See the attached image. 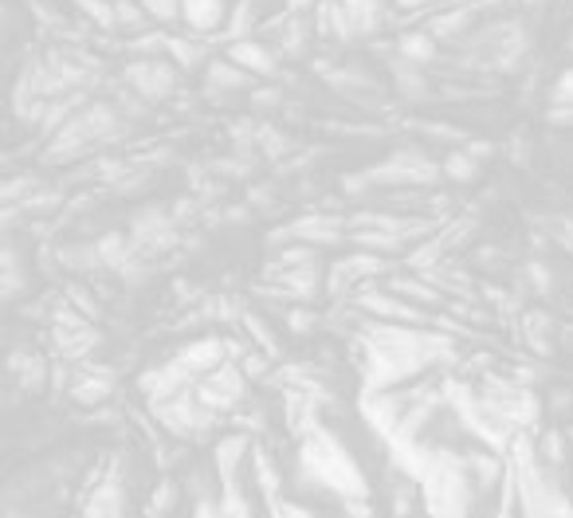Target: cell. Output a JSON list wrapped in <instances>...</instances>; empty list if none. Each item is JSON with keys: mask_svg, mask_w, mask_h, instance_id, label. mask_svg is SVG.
Here are the masks:
<instances>
[{"mask_svg": "<svg viewBox=\"0 0 573 518\" xmlns=\"http://www.w3.org/2000/svg\"><path fill=\"white\" fill-rule=\"evenodd\" d=\"M550 122H554V126H573V106H554Z\"/></svg>", "mask_w": 573, "mask_h": 518, "instance_id": "603a6c76", "label": "cell"}, {"mask_svg": "<svg viewBox=\"0 0 573 518\" xmlns=\"http://www.w3.org/2000/svg\"><path fill=\"white\" fill-rule=\"evenodd\" d=\"M228 17L225 0H181V20L192 32H217Z\"/></svg>", "mask_w": 573, "mask_h": 518, "instance_id": "52a82bcc", "label": "cell"}, {"mask_svg": "<svg viewBox=\"0 0 573 518\" xmlns=\"http://www.w3.org/2000/svg\"><path fill=\"white\" fill-rule=\"evenodd\" d=\"M393 4H400V9H425L428 0H393Z\"/></svg>", "mask_w": 573, "mask_h": 518, "instance_id": "cb8c5ba5", "label": "cell"}, {"mask_svg": "<svg viewBox=\"0 0 573 518\" xmlns=\"http://www.w3.org/2000/svg\"><path fill=\"white\" fill-rule=\"evenodd\" d=\"M122 79L134 86V95L146 99V103H166L177 91V68L169 60H131Z\"/></svg>", "mask_w": 573, "mask_h": 518, "instance_id": "3957f363", "label": "cell"}, {"mask_svg": "<svg viewBox=\"0 0 573 518\" xmlns=\"http://www.w3.org/2000/svg\"><path fill=\"white\" fill-rule=\"evenodd\" d=\"M468 28H471V9L468 12L463 9L460 12H444V17L433 24V35L436 40H463V35H471Z\"/></svg>", "mask_w": 573, "mask_h": 518, "instance_id": "9a60e30c", "label": "cell"}, {"mask_svg": "<svg viewBox=\"0 0 573 518\" xmlns=\"http://www.w3.org/2000/svg\"><path fill=\"white\" fill-rule=\"evenodd\" d=\"M142 9H146L149 20H157V24L181 20V0H142Z\"/></svg>", "mask_w": 573, "mask_h": 518, "instance_id": "ac0fdd59", "label": "cell"}, {"mask_svg": "<svg viewBox=\"0 0 573 518\" xmlns=\"http://www.w3.org/2000/svg\"><path fill=\"white\" fill-rule=\"evenodd\" d=\"M279 99H283V95H279L275 86H256V91H252V106H260V111H271V106H279Z\"/></svg>", "mask_w": 573, "mask_h": 518, "instance_id": "44dd1931", "label": "cell"}, {"mask_svg": "<svg viewBox=\"0 0 573 518\" xmlns=\"http://www.w3.org/2000/svg\"><path fill=\"white\" fill-rule=\"evenodd\" d=\"M166 60L174 63L177 71L209 68V52H205V48H200L197 40H185V35H169V43H166Z\"/></svg>", "mask_w": 573, "mask_h": 518, "instance_id": "8fae6325", "label": "cell"}, {"mask_svg": "<svg viewBox=\"0 0 573 518\" xmlns=\"http://www.w3.org/2000/svg\"><path fill=\"white\" fill-rule=\"evenodd\" d=\"M397 52H400V60L413 63V68H428V63L440 55V48H436L433 32H405L397 40Z\"/></svg>", "mask_w": 573, "mask_h": 518, "instance_id": "30bf717a", "label": "cell"}, {"mask_svg": "<svg viewBox=\"0 0 573 518\" xmlns=\"http://www.w3.org/2000/svg\"><path fill=\"white\" fill-rule=\"evenodd\" d=\"M554 106H573V71H565L554 83Z\"/></svg>", "mask_w": 573, "mask_h": 518, "instance_id": "ffe728a7", "label": "cell"}, {"mask_svg": "<svg viewBox=\"0 0 573 518\" xmlns=\"http://www.w3.org/2000/svg\"><path fill=\"white\" fill-rule=\"evenodd\" d=\"M205 83H209L212 95H225V91H256V79L248 75L243 68H236L232 60H212L205 68Z\"/></svg>", "mask_w": 573, "mask_h": 518, "instance_id": "ba28073f", "label": "cell"}, {"mask_svg": "<svg viewBox=\"0 0 573 518\" xmlns=\"http://www.w3.org/2000/svg\"><path fill=\"white\" fill-rule=\"evenodd\" d=\"M192 393H197V401L209 408V413H228V408L243 397V373L236 370V365H220L217 373L200 377Z\"/></svg>", "mask_w": 573, "mask_h": 518, "instance_id": "277c9868", "label": "cell"}, {"mask_svg": "<svg viewBox=\"0 0 573 518\" xmlns=\"http://www.w3.org/2000/svg\"><path fill=\"white\" fill-rule=\"evenodd\" d=\"M342 12H346L350 28L354 35H369L382 28V17H385V0H338Z\"/></svg>", "mask_w": 573, "mask_h": 518, "instance_id": "9c48e42d", "label": "cell"}, {"mask_svg": "<svg viewBox=\"0 0 573 518\" xmlns=\"http://www.w3.org/2000/svg\"><path fill=\"white\" fill-rule=\"evenodd\" d=\"M228 60L236 63V68H243L252 79H263V83H271V79H279V60L271 48H263L260 40H236L232 48H228Z\"/></svg>", "mask_w": 573, "mask_h": 518, "instance_id": "5b68a950", "label": "cell"}, {"mask_svg": "<svg viewBox=\"0 0 573 518\" xmlns=\"http://www.w3.org/2000/svg\"><path fill=\"white\" fill-rule=\"evenodd\" d=\"M79 9V17L91 20L95 28H103V32H114L118 28V9H114V0H71Z\"/></svg>", "mask_w": 573, "mask_h": 518, "instance_id": "4fadbf2b", "label": "cell"}, {"mask_svg": "<svg viewBox=\"0 0 573 518\" xmlns=\"http://www.w3.org/2000/svg\"><path fill=\"white\" fill-rule=\"evenodd\" d=\"M111 388H114V377L106 370H98V373H79V381H75V401H83V405H98V401H106L111 397Z\"/></svg>", "mask_w": 573, "mask_h": 518, "instance_id": "7c38bea8", "label": "cell"}, {"mask_svg": "<svg viewBox=\"0 0 573 518\" xmlns=\"http://www.w3.org/2000/svg\"><path fill=\"white\" fill-rule=\"evenodd\" d=\"M299 464H303V472L311 475L314 484H322L326 491H334L342 503H354V507H357V503H365V495H369L362 467H357L354 456L342 448L338 436H334V432H326L322 424L311 432V436H303Z\"/></svg>", "mask_w": 573, "mask_h": 518, "instance_id": "6da1fadb", "label": "cell"}, {"mask_svg": "<svg viewBox=\"0 0 573 518\" xmlns=\"http://www.w3.org/2000/svg\"><path fill=\"white\" fill-rule=\"evenodd\" d=\"M311 0H286V9H306Z\"/></svg>", "mask_w": 573, "mask_h": 518, "instance_id": "d4e9b609", "label": "cell"}, {"mask_svg": "<svg viewBox=\"0 0 573 518\" xmlns=\"http://www.w3.org/2000/svg\"><path fill=\"white\" fill-rule=\"evenodd\" d=\"M527 276H530V283H534V291H539V294L554 291V276H550V268L542 263V259H530V263H527Z\"/></svg>", "mask_w": 573, "mask_h": 518, "instance_id": "d6986e66", "label": "cell"}, {"mask_svg": "<svg viewBox=\"0 0 573 518\" xmlns=\"http://www.w3.org/2000/svg\"><path fill=\"white\" fill-rule=\"evenodd\" d=\"M114 9H118V28H126V32H138L149 24V12L142 9V0H114Z\"/></svg>", "mask_w": 573, "mask_h": 518, "instance_id": "e0dca14e", "label": "cell"}, {"mask_svg": "<svg viewBox=\"0 0 573 518\" xmlns=\"http://www.w3.org/2000/svg\"><path fill=\"white\" fill-rule=\"evenodd\" d=\"M440 173V162H428L420 149H397L377 169H365V177L377 189V185H433Z\"/></svg>", "mask_w": 573, "mask_h": 518, "instance_id": "7a4b0ae2", "label": "cell"}, {"mask_svg": "<svg viewBox=\"0 0 573 518\" xmlns=\"http://www.w3.org/2000/svg\"><path fill=\"white\" fill-rule=\"evenodd\" d=\"M440 169H444V177H452V182H460V185L479 177V162L468 154V149H452V154L440 162Z\"/></svg>", "mask_w": 573, "mask_h": 518, "instance_id": "5bb4252c", "label": "cell"}, {"mask_svg": "<svg viewBox=\"0 0 573 518\" xmlns=\"http://www.w3.org/2000/svg\"><path fill=\"white\" fill-rule=\"evenodd\" d=\"M369 314H377V319H393V322H413V327H420L425 322V314L413 307V302H400L397 294H377V291H365L362 299H357Z\"/></svg>", "mask_w": 573, "mask_h": 518, "instance_id": "8992f818", "label": "cell"}, {"mask_svg": "<svg viewBox=\"0 0 573 518\" xmlns=\"http://www.w3.org/2000/svg\"><path fill=\"white\" fill-rule=\"evenodd\" d=\"M271 518H311L303 507H291V503H279L275 510H271Z\"/></svg>", "mask_w": 573, "mask_h": 518, "instance_id": "7402d4cb", "label": "cell"}, {"mask_svg": "<svg viewBox=\"0 0 573 518\" xmlns=\"http://www.w3.org/2000/svg\"><path fill=\"white\" fill-rule=\"evenodd\" d=\"M522 327H527V342L539 350V354H550V314H542V311H534V314H527L522 319Z\"/></svg>", "mask_w": 573, "mask_h": 518, "instance_id": "2e32d148", "label": "cell"}]
</instances>
